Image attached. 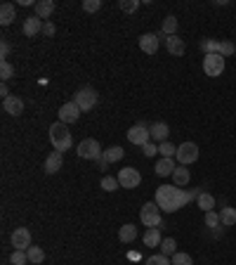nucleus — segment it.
I'll return each instance as SVG.
<instances>
[{"label": "nucleus", "instance_id": "obj_3", "mask_svg": "<svg viewBox=\"0 0 236 265\" xmlns=\"http://www.w3.org/2000/svg\"><path fill=\"white\" fill-rule=\"evenodd\" d=\"M161 213L163 211L158 209L156 202H147L140 209V220L144 227H161Z\"/></svg>", "mask_w": 236, "mask_h": 265}, {"label": "nucleus", "instance_id": "obj_36", "mask_svg": "<svg viewBox=\"0 0 236 265\" xmlns=\"http://www.w3.org/2000/svg\"><path fill=\"white\" fill-rule=\"evenodd\" d=\"M12 76H15V67H12L10 62H0V78H3V83L10 81Z\"/></svg>", "mask_w": 236, "mask_h": 265}, {"label": "nucleus", "instance_id": "obj_25", "mask_svg": "<svg viewBox=\"0 0 236 265\" xmlns=\"http://www.w3.org/2000/svg\"><path fill=\"white\" fill-rule=\"evenodd\" d=\"M196 204H198V209L205 211V213H208V211H215V196L208 194V192H201L198 199H196Z\"/></svg>", "mask_w": 236, "mask_h": 265}, {"label": "nucleus", "instance_id": "obj_15", "mask_svg": "<svg viewBox=\"0 0 236 265\" xmlns=\"http://www.w3.org/2000/svg\"><path fill=\"white\" fill-rule=\"evenodd\" d=\"M3 109H5V114H10V116H22L24 114V100L22 97H17V95H10L8 100H3Z\"/></svg>", "mask_w": 236, "mask_h": 265}, {"label": "nucleus", "instance_id": "obj_12", "mask_svg": "<svg viewBox=\"0 0 236 265\" xmlns=\"http://www.w3.org/2000/svg\"><path fill=\"white\" fill-rule=\"evenodd\" d=\"M158 45H161V36L156 33H142L140 36V50L147 52V55H156Z\"/></svg>", "mask_w": 236, "mask_h": 265}, {"label": "nucleus", "instance_id": "obj_31", "mask_svg": "<svg viewBox=\"0 0 236 265\" xmlns=\"http://www.w3.org/2000/svg\"><path fill=\"white\" fill-rule=\"evenodd\" d=\"M158 154H161V159H175L177 147L170 145V142H161V145H158Z\"/></svg>", "mask_w": 236, "mask_h": 265}, {"label": "nucleus", "instance_id": "obj_8", "mask_svg": "<svg viewBox=\"0 0 236 265\" xmlns=\"http://www.w3.org/2000/svg\"><path fill=\"white\" fill-rule=\"evenodd\" d=\"M203 71H205V76H210V78L222 76V71H224V57L222 55H205L203 57Z\"/></svg>", "mask_w": 236, "mask_h": 265}, {"label": "nucleus", "instance_id": "obj_37", "mask_svg": "<svg viewBox=\"0 0 236 265\" xmlns=\"http://www.w3.org/2000/svg\"><path fill=\"white\" fill-rule=\"evenodd\" d=\"M203 220H205V227H217V225H222V223H220V213H217V211H208Z\"/></svg>", "mask_w": 236, "mask_h": 265}, {"label": "nucleus", "instance_id": "obj_38", "mask_svg": "<svg viewBox=\"0 0 236 265\" xmlns=\"http://www.w3.org/2000/svg\"><path fill=\"white\" fill-rule=\"evenodd\" d=\"M236 52V45L231 40H220V55L222 57H231Z\"/></svg>", "mask_w": 236, "mask_h": 265}, {"label": "nucleus", "instance_id": "obj_19", "mask_svg": "<svg viewBox=\"0 0 236 265\" xmlns=\"http://www.w3.org/2000/svg\"><path fill=\"white\" fill-rule=\"evenodd\" d=\"M161 242H163V237H161V227H149V230L144 232V246H147V249L161 246Z\"/></svg>", "mask_w": 236, "mask_h": 265}, {"label": "nucleus", "instance_id": "obj_32", "mask_svg": "<svg viewBox=\"0 0 236 265\" xmlns=\"http://www.w3.org/2000/svg\"><path fill=\"white\" fill-rule=\"evenodd\" d=\"M118 187H121L118 178H113V175H104L102 178V189H106V192H116Z\"/></svg>", "mask_w": 236, "mask_h": 265}, {"label": "nucleus", "instance_id": "obj_30", "mask_svg": "<svg viewBox=\"0 0 236 265\" xmlns=\"http://www.w3.org/2000/svg\"><path fill=\"white\" fill-rule=\"evenodd\" d=\"M26 253H29V263H33V265H40L45 260V251L40 249V246H31Z\"/></svg>", "mask_w": 236, "mask_h": 265}, {"label": "nucleus", "instance_id": "obj_1", "mask_svg": "<svg viewBox=\"0 0 236 265\" xmlns=\"http://www.w3.org/2000/svg\"><path fill=\"white\" fill-rule=\"evenodd\" d=\"M198 189H180L177 185H161L156 187V196H154V202L158 204V209L163 211V213H175V211H180L182 206H187L191 199H198Z\"/></svg>", "mask_w": 236, "mask_h": 265}, {"label": "nucleus", "instance_id": "obj_27", "mask_svg": "<svg viewBox=\"0 0 236 265\" xmlns=\"http://www.w3.org/2000/svg\"><path fill=\"white\" fill-rule=\"evenodd\" d=\"M158 249H161V253H163V256L173 258L175 253H177V242H175L173 237H165L163 242H161V246H158Z\"/></svg>", "mask_w": 236, "mask_h": 265}, {"label": "nucleus", "instance_id": "obj_2", "mask_svg": "<svg viewBox=\"0 0 236 265\" xmlns=\"http://www.w3.org/2000/svg\"><path fill=\"white\" fill-rule=\"evenodd\" d=\"M50 142H52L55 152H66V149H71L73 138H71V132H69V125L62 123V121H57V123L50 125Z\"/></svg>", "mask_w": 236, "mask_h": 265}, {"label": "nucleus", "instance_id": "obj_42", "mask_svg": "<svg viewBox=\"0 0 236 265\" xmlns=\"http://www.w3.org/2000/svg\"><path fill=\"white\" fill-rule=\"evenodd\" d=\"M55 33H57V26H55L52 22H45V24H43V36H47V38H52Z\"/></svg>", "mask_w": 236, "mask_h": 265}, {"label": "nucleus", "instance_id": "obj_28", "mask_svg": "<svg viewBox=\"0 0 236 265\" xmlns=\"http://www.w3.org/2000/svg\"><path fill=\"white\" fill-rule=\"evenodd\" d=\"M201 50H203L205 55H220V40L203 38V40H201Z\"/></svg>", "mask_w": 236, "mask_h": 265}, {"label": "nucleus", "instance_id": "obj_14", "mask_svg": "<svg viewBox=\"0 0 236 265\" xmlns=\"http://www.w3.org/2000/svg\"><path fill=\"white\" fill-rule=\"evenodd\" d=\"M55 0H38L36 5H33V15L38 17V19H43V22H50V17H52V12H55Z\"/></svg>", "mask_w": 236, "mask_h": 265}, {"label": "nucleus", "instance_id": "obj_7", "mask_svg": "<svg viewBox=\"0 0 236 265\" xmlns=\"http://www.w3.org/2000/svg\"><path fill=\"white\" fill-rule=\"evenodd\" d=\"M116 178H118V182H121V187L123 189H135V187H140V182H142L140 171H137V168H130V166L121 168Z\"/></svg>", "mask_w": 236, "mask_h": 265}, {"label": "nucleus", "instance_id": "obj_17", "mask_svg": "<svg viewBox=\"0 0 236 265\" xmlns=\"http://www.w3.org/2000/svg\"><path fill=\"white\" fill-rule=\"evenodd\" d=\"M149 132H151V140H156L158 145H161V142H168L170 128H168V123H163V121H156V123L149 125Z\"/></svg>", "mask_w": 236, "mask_h": 265}, {"label": "nucleus", "instance_id": "obj_26", "mask_svg": "<svg viewBox=\"0 0 236 265\" xmlns=\"http://www.w3.org/2000/svg\"><path fill=\"white\" fill-rule=\"evenodd\" d=\"M220 223L224 227L236 225V209H231V206H224V209L220 211Z\"/></svg>", "mask_w": 236, "mask_h": 265}, {"label": "nucleus", "instance_id": "obj_18", "mask_svg": "<svg viewBox=\"0 0 236 265\" xmlns=\"http://www.w3.org/2000/svg\"><path fill=\"white\" fill-rule=\"evenodd\" d=\"M62 166H64V156L62 152H52V154L45 159V173H57V171H62Z\"/></svg>", "mask_w": 236, "mask_h": 265}, {"label": "nucleus", "instance_id": "obj_16", "mask_svg": "<svg viewBox=\"0 0 236 265\" xmlns=\"http://www.w3.org/2000/svg\"><path fill=\"white\" fill-rule=\"evenodd\" d=\"M165 50H168L173 57H182L184 55V50H187L184 38H180V36H165Z\"/></svg>", "mask_w": 236, "mask_h": 265}, {"label": "nucleus", "instance_id": "obj_29", "mask_svg": "<svg viewBox=\"0 0 236 265\" xmlns=\"http://www.w3.org/2000/svg\"><path fill=\"white\" fill-rule=\"evenodd\" d=\"M177 26H180V22H177V17H165L163 19V36H175V31H177Z\"/></svg>", "mask_w": 236, "mask_h": 265}, {"label": "nucleus", "instance_id": "obj_43", "mask_svg": "<svg viewBox=\"0 0 236 265\" xmlns=\"http://www.w3.org/2000/svg\"><path fill=\"white\" fill-rule=\"evenodd\" d=\"M0 57H3V62H8V57H10V43L8 40L0 43Z\"/></svg>", "mask_w": 236, "mask_h": 265}, {"label": "nucleus", "instance_id": "obj_23", "mask_svg": "<svg viewBox=\"0 0 236 265\" xmlns=\"http://www.w3.org/2000/svg\"><path fill=\"white\" fill-rule=\"evenodd\" d=\"M118 239H121L123 244L135 242V239H137V227L130 225V223H128V225H123L121 230H118Z\"/></svg>", "mask_w": 236, "mask_h": 265}, {"label": "nucleus", "instance_id": "obj_9", "mask_svg": "<svg viewBox=\"0 0 236 265\" xmlns=\"http://www.w3.org/2000/svg\"><path fill=\"white\" fill-rule=\"evenodd\" d=\"M80 114H83V111H80V107L76 104V102H66V104H62V107H59V111H57L59 121H62V123H66V125L76 123V121L80 118Z\"/></svg>", "mask_w": 236, "mask_h": 265}, {"label": "nucleus", "instance_id": "obj_10", "mask_svg": "<svg viewBox=\"0 0 236 265\" xmlns=\"http://www.w3.org/2000/svg\"><path fill=\"white\" fill-rule=\"evenodd\" d=\"M128 140L133 142V145H137V147H144V145L151 140V132L144 123H135L133 128L128 130Z\"/></svg>", "mask_w": 236, "mask_h": 265}, {"label": "nucleus", "instance_id": "obj_33", "mask_svg": "<svg viewBox=\"0 0 236 265\" xmlns=\"http://www.w3.org/2000/svg\"><path fill=\"white\" fill-rule=\"evenodd\" d=\"M10 263L12 265H26L29 263V253L26 251H12V256H10Z\"/></svg>", "mask_w": 236, "mask_h": 265}, {"label": "nucleus", "instance_id": "obj_13", "mask_svg": "<svg viewBox=\"0 0 236 265\" xmlns=\"http://www.w3.org/2000/svg\"><path fill=\"white\" fill-rule=\"evenodd\" d=\"M43 19H38L36 15H31V17H26L24 19V24H22V31H24V36L26 38H33V36H38V33H43Z\"/></svg>", "mask_w": 236, "mask_h": 265}, {"label": "nucleus", "instance_id": "obj_39", "mask_svg": "<svg viewBox=\"0 0 236 265\" xmlns=\"http://www.w3.org/2000/svg\"><path fill=\"white\" fill-rule=\"evenodd\" d=\"M118 8L123 10V12H128V15H133L135 10L140 8V0H121V3H118Z\"/></svg>", "mask_w": 236, "mask_h": 265}, {"label": "nucleus", "instance_id": "obj_22", "mask_svg": "<svg viewBox=\"0 0 236 265\" xmlns=\"http://www.w3.org/2000/svg\"><path fill=\"white\" fill-rule=\"evenodd\" d=\"M175 168H177V166H175L173 159H161V161L156 164V168H154V171H156V175L165 178V175H173Z\"/></svg>", "mask_w": 236, "mask_h": 265}, {"label": "nucleus", "instance_id": "obj_35", "mask_svg": "<svg viewBox=\"0 0 236 265\" xmlns=\"http://www.w3.org/2000/svg\"><path fill=\"white\" fill-rule=\"evenodd\" d=\"M147 265H173V260L163 253H154V256L147 258Z\"/></svg>", "mask_w": 236, "mask_h": 265}, {"label": "nucleus", "instance_id": "obj_41", "mask_svg": "<svg viewBox=\"0 0 236 265\" xmlns=\"http://www.w3.org/2000/svg\"><path fill=\"white\" fill-rule=\"evenodd\" d=\"M142 154L147 156V159H151V156L158 154V145H154V142H147L144 147H142Z\"/></svg>", "mask_w": 236, "mask_h": 265}, {"label": "nucleus", "instance_id": "obj_5", "mask_svg": "<svg viewBox=\"0 0 236 265\" xmlns=\"http://www.w3.org/2000/svg\"><path fill=\"white\" fill-rule=\"evenodd\" d=\"M175 159L180 161V166H189L198 161V145L196 142H182L180 147H177V154Z\"/></svg>", "mask_w": 236, "mask_h": 265}, {"label": "nucleus", "instance_id": "obj_34", "mask_svg": "<svg viewBox=\"0 0 236 265\" xmlns=\"http://www.w3.org/2000/svg\"><path fill=\"white\" fill-rule=\"evenodd\" d=\"M170 260H173V265H194V258L189 256V253H182V251H177Z\"/></svg>", "mask_w": 236, "mask_h": 265}, {"label": "nucleus", "instance_id": "obj_6", "mask_svg": "<svg viewBox=\"0 0 236 265\" xmlns=\"http://www.w3.org/2000/svg\"><path fill=\"white\" fill-rule=\"evenodd\" d=\"M73 102L80 107V111H90L97 107V90L94 88H80L78 93L73 95Z\"/></svg>", "mask_w": 236, "mask_h": 265}, {"label": "nucleus", "instance_id": "obj_11", "mask_svg": "<svg viewBox=\"0 0 236 265\" xmlns=\"http://www.w3.org/2000/svg\"><path fill=\"white\" fill-rule=\"evenodd\" d=\"M10 242L15 246L17 251H29L31 249V232H29V227H17L12 237H10Z\"/></svg>", "mask_w": 236, "mask_h": 265}, {"label": "nucleus", "instance_id": "obj_44", "mask_svg": "<svg viewBox=\"0 0 236 265\" xmlns=\"http://www.w3.org/2000/svg\"><path fill=\"white\" fill-rule=\"evenodd\" d=\"M0 95H3V100H8V97H10V90H8V86H5V83L0 86Z\"/></svg>", "mask_w": 236, "mask_h": 265}, {"label": "nucleus", "instance_id": "obj_24", "mask_svg": "<svg viewBox=\"0 0 236 265\" xmlns=\"http://www.w3.org/2000/svg\"><path fill=\"white\" fill-rule=\"evenodd\" d=\"M123 156H126V149L118 147V145H116V147H109V149H106L102 159L106 161V164H113V161H121Z\"/></svg>", "mask_w": 236, "mask_h": 265}, {"label": "nucleus", "instance_id": "obj_21", "mask_svg": "<svg viewBox=\"0 0 236 265\" xmlns=\"http://www.w3.org/2000/svg\"><path fill=\"white\" fill-rule=\"evenodd\" d=\"M189 180H191V173L187 171V166H177L173 173V182L177 185V187H187Z\"/></svg>", "mask_w": 236, "mask_h": 265}, {"label": "nucleus", "instance_id": "obj_40", "mask_svg": "<svg viewBox=\"0 0 236 265\" xmlns=\"http://www.w3.org/2000/svg\"><path fill=\"white\" fill-rule=\"evenodd\" d=\"M99 8H102V0H83V10H85V12H90V15H92V12H97Z\"/></svg>", "mask_w": 236, "mask_h": 265}, {"label": "nucleus", "instance_id": "obj_20", "mask_svg": "<svg viewBox=\"0 0 236 265\" xmlns=\"http://www.w3.org/2000/svg\"><path fill=\"white\" fill-rule=\"evenodd\" d=\"M15 17H17V10L12 3H3L0 5V24L3 26H10V24L15 22Z\"/></svg>", "mask_w": 236, "mask_h": 265}, {"label": "nucleus", "instance_id": "obj_4", "mask_svg": "<svg viewBox=\"0 0 236 265\" xmlns=\"http://www.w3.org/2000/svg\"><path fill=\"white\" fill-rule=\"evenodd\" d=\"M76 154L80 156V159H90V161H99L104 156V152H102V145L97 140H83V142H78V147H76Z\"/></svg>", "mask_w": 236, "mask_h": 265}]
</instances>
